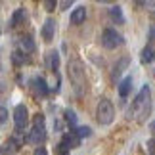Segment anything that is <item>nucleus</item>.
Masks as SVG:
<instances>
[{"mask_svg":"<svg viewBox=\"0 0 155 155\" xmlns=\"http://www.w3.org/2000/svg\"><path fill=\"white\" fill-rule=\"evenodd\" d=\"M132 115L136 117V121L144 123L146 117L150 115V88L144 86L140 90V94L134 98V104H132Z\"/></svg>","mask_w":155,"mask_h":155,"instance_id":"f257e3e1","label":"nucleus"},{"mask_svg":"<svg viewBox=\"0 0 155 155\" xmlns=\"http://www.w3.org/2000/svg\"><path fill=\"white\" fill-rule=\"evenodd\" d=\"M46 140V127H44V115H35V123H33V130L31 134H29L27 142H31V144H37L40 146L42 142Z\"/></svg>","mask_w":155,"mask_h":155,"instance_id":"f03ea898","label":"nucleus"},{"mask_svg":"<svg viewBox=\"0 0 155 155\" xmlns=\"http://www.w3.org/2000/svg\"><path fill=\"white\" fill-rule=\"evenodd\" d=\"M96 117H98V123L100 124H111L113 119H115V107L109 100H100L98 104V111H96Z\"/></svg>","mask_w":155,"mask_h":155,"instance_id":"7ed1b4c3","label":"nucleus"},{"mask_svg":"<svg viewBox=\"0 0 155 155\" xmlns=\"http://www.w3.org/2000/svg\"><path fill=\"white\" fill-rule=\"evenodd\" d=\"M69 79L71 82L75 84L77 88V92H82V88H84L86 84V79H84V71H82V65L79 61H73V63H69Z\"/></svg>","mask_w":155,"mask_h":155,"instance_id":"20e7f679","label":"nucleus"},{"mask_svg":"<svg viewBox=\"0 0 155 155\" xmlns=\"http://www.w3.org/2000/svg\"><path fill=\"white\" fill-rule=\"evenodd\" d=\"M123 44H124V38L117 31H113V29H105L104 31V35H102V46L104 48L113 50V48H119Z\"/></svg>","mask_w":155,"mask_h":155,"instance_id":"39448f33","label":"nucleus"},{"mask_svg":"<svg viewBox=\"0 0 155 155\" xmlns=\"http://www.w3.org/2000/svg\"><path fill=\"white\" fill-rule=\"evenodd\" d=\"M14 123H15V130H17V132L27 127L29 111H27L25 105H15V109H14Z\"/></svg>","mask_w":155,"mask_h":155,"instance_id":"423d86ee","label":"nucleus"},{"mask_svg":"<svg viewBox=\"0 0 155 155\" xmlns=\"http://www.w3.org/2000/svg\"><path fill=\"white\" fill-rule=\"evenodd\" d=\"M54 35H56V21L48 17V19L44 21V25H42V38L46 42H52Z\"/></svg>","mask_w":155,"mask_h":155,"instance_id":"0eeeda50","label":"nucleus"},{"mask_svg":"<svg viewBox=\"0 0 155 155\" xmlns=\"http://www.w3.org/2000/svg\"><path fill=\"white\" fill-rule=\"evenodd\" d=\"M61 144H63L65 147H67V150H73V147H79L81 138L77 136V132H65L63 140H61Z\"/></svg>","mask_w":155,"mask_h":155,"instance_id":"6e6552de","label":"nucleus"},{"mask_svg":"<svg viewBox=\"0 0 155 155\" xmlns=\"http://www.w3.org/2000/svg\"><path fill=\"white\" fill-rule=\"evenodd\" d=\"M86 19V8H77V10H73L71 12V23H73V25H81L82 21Z\"/></svg>","mask_w":155,"mask_h":155,"instance_id":"1a4fd4ad","label":"nucleus"},{"mask_svg":"<svg viewBox=\"0 0 155 155\" xmlns=\"http://www.w3.org/2000/svg\"><path fill=\"white\" fill-rule=\"evenodd\" d=\"M130 88H132V77H124L121 81V84H119V96L121 98H127Z\"/></svg>","mask_w":155,"mask_h":155,"instance_id":"9d476101","label":"nucleus"},{"mask_svg":"<svg viewBox=\"0 0 155 155\" xmlns=\"http://www.w3.org/2000/svg\"><path fill=\"white\" fill-rule=\"evenodd\" d=\"M17 151V144H15V140H6L2 147H0V153L2 155H15Z\"/></svg>","mask_w":155,"mask_h":155,"instance_id":"9b49d317","label":"nucleus"},{"mask_svg":"<svg viewBox=\"0 0 155 155\" xmlns=\"http://www.w3.org/2000/svg\"><path fill=\"white\" fill-rule=\"evenodd\" d=\"M109 17H111V21L119 23V25H123V23H124V15H123V10L119 8V6H113V8L109 10Z\"/></svg>","mask_w":155,"mask_h":155,"instance_id":"f8f14e48","label":"nucleus"},{"mask_svg":"<svg viewBox=\"0 0 155 155\" xmlns=\"http://www.w3.org/2000/svg\"><path fill=\"white\" fill-rule=\"evenodd\" d=\"M33 86H35V90H37L40 96H46V94H48V86H46V81H44V79H40V77H37V79L33 81Z\"/></svg>","mask_w":155,"mask_h":155,"instance_id":"ddd939ff","label":"nucleus"},{"mask_svg":"<svg viewBox=\"0 0 155 155\" xmlns=\"http://www.w3.org/2000/svg\"><path fill=\"white\" fill-rule=\"evenodd\" d=\"M21 46H23V50H25V52H35V48H37L31 35H25V37H21Z\"/></svg>","mask_w":155,"mask_h":155,"instance_id":"4468645a","label":"nucleus"},{"mask_svg":"<svg viewBox=\"0 0 155 155\" xmlns=\"http://www.w3.org/2000/svg\"><path fill=\"white\" fill-rule=\"evenodd\" d=\"M153 58H155L153 48H151V46H146V48L142 50V63H151Z\"/></svg>","mask_w":155,"mask_h":155,"instance_id":"2eb2a0df","label":"nucleus"},{"mask_svg":"<svg viewBox=\"0 0 155 155\" xmlns=\"http://www.w3.org/2000/svg\"><path fill=\"white\" fill-rule=\"evenodd\" d=\"M23 19H25V10H23V8L15 10V12H14V15H12V27H17Z\"/></svg>","mask_w":155,"mask_h":155,"instance_id":"dca6fc26","label":"nucleus"},{"mask_svg":"<svg viewBox=\"0 0 155 155\" xmlns=\"http://www.w3.org/2000/svg\"><path fill=\"white\" fill-rule=\"evenodd\" d=\"M127 65H128V58H123L121 61L115 65V69H113V77H119V75L124 71V67H127Z\"/></svg>","mask_w":155,"mask_h":155,"instance_id":"f3484780","label":"nucleus"},{"mask_svg":"<svg viewBox=\"0 0 155 155\" xmlns=\"http://www.w3.org/2000/svg\"><path fill=\"white\" fill-rule=\"evenodd\" d=\"M65 121H67V124H71V127H77V113L73 109H65Z\"/></svg>","mask_w":155,"mask_h":155,"instance_id":"a211bd4d","label":"nucleus"},{"mask_svg":"<svg viewBox=\"0 0 155 155\" xmlns=\"http://www.w3.org/2000/svg\"><path fill=\"white\" fill-rule=\"evenodd\" d=\"M75 132H77V136H79V138H88V136L92 134V128H90V127H77Z\"/></svg>","mask_w":155,"mask_h":155,"instance_id":"6ab92c4d","label":"nucleus"},{"mask_svg":"<svg viewBox=\"0 0 155 155\" xmlns=\"http://www.w3.org/2000/svg\"><path fill=\"white\" fill-rule=\"evenodd\" d=\"M12 59H14V63H15V65H21L23 61H25V56H23V52L15 50L14 54H12Z\"/></svg>","mask_w":155,"mask_h":155,"instance_id":"aec40b11","label":"nucleus"},{"mask_svg":"<svg viewBox=\"0 0 155 155\" xmlns=\"http://www.w3.org/2000/svg\"><path fill=\"white\" fill-rule=\"evenodd\" d=\"M8 123V109L6 107H0V128Z\"/></svg>","mask_w":155,"mask_h":155,"instance_id":"412c9836","label":"nucleus"},{"mask_svg":"<svg viewBox=\"0 0 155 155\" xmlns=\"http://www.w3.org/2000/svg\"><path fill=\"white\" fill-rule=\"evenodd\" d=\"M50 56H52V59H50V63H52V69H54V71H58V67H59V56H58L56 52H52Z\"/></svg>","mask_w":155,"mask_h":155,"instance_id":"4be33fe9","label":"nucleus"},{"mask_svg":"<svg viewBox=\"0 0 155 155\" xmlns=\"http://www.w3.org/2000/svg\"><path fill=\"white\" fill-rule=\"evenodd\" d=\"M44 8L48 12H54L56 10V0H44Z\"/></svg>","mask_w":155,"mask_h":155,"instance_id":"5701e85b","label":"nucleus"},{"mask_svg":"<svg viewBox=\"0 0 155 155\" xmlns=\"http://www.w3.org/2000/svg\"><path fill=\"white\" fill-rule=\"evenodd\" d=\"M73 2H75V0H61V2H59V8H61V10H69V6Z\"/></svg>","mask_w":155,"mask_h":155,"instance_id":"b1692460","label":"nucleus"},{"mask_svg":"<svg viewBox=\"0 0 155 155\" xmlns=\"http://www.w3.org/2000/svg\"><path fill=\"white\" fill-rule=\"evenodd\" d=\"M146 4H147V10L151 14H155V0H146Z\"/></svg>","mask_w":155,"mask_h":155,"instance_id":"393cba45","label":"nucleus"},{"mask_svg":"<svg viewBox=\"0 0 155 155\" xmlns=\"http://www.w3.org/2000/svg\"><path fill=\"white\" fill-rule=\"evenodd\" d=\"M33 155H48V151H46V147H37Z\"/></svg>","mask_w":155,"mask_h":155,"instance_id":"a878e982","label":"nucleus"},{"mask_svg":"<svg viewBox=\"0 0 155 155\" xmlns=\"http://www.w3.org/2000/svg\"><path fill=\"white\" fill-rule=\"evenodd\" d=\"M150 40H151V42H155V25L150 27Z\"/></svg>","mask_w":155,"mask_h":155,"instance_id":"bb28decb","label":"nucleus"},{"mask_svg":"<svg viewBox=\"0 0 155 155\" xmlns=\"http://www.w3.org/2000/svg\"><path fill=\"white\" fill-rule=\"evenodd\" d=\"M147 147H150V151H155V138L147 142Z\"/></svg>","mask_w":155,"mask_h":155,"instance_id":"cd10ccee","label":"nucleus"},{"mask_svg":"<svg viewBox=\"0 0 155 155\" xmlns=\"http://www.w3.org/2000/svg\"><path fill=\"white\" fill-rule=\"evenodd\" d=\"M98 2H102V4H109V2H113V0H98Z\"/></svg>","mask_w":155,"mask_h":155,"instance_id":"c85d7f7f","label":"nucleus"},{"mask_svg":"<svg viewBox=\"0 0 155 155\" xmlns=\"http://www.w3.org/2000/svg\"><path fill=\"white\" fill-rule=\"evenodd\" d=\"M136 4H140V6H142V4H146V0H136Z\"/></svg>","mask_w":155,"mask_h":155,"instance_id":"c756f323","label":"nucleus"},{"mask_svg":"<svg viewBox=\"0 0 155 155\" xmlns=\"http://www.w3.org/2000/svg\"><path fill=\"white\" fill-rule=\"evenodd\" d=\"M151 155H155V151H151Z\"/></svg>","mask_w":155,"mask_h":155,"instance_id":"7c9ffc66","label":"nucleus"}]
</instances>
